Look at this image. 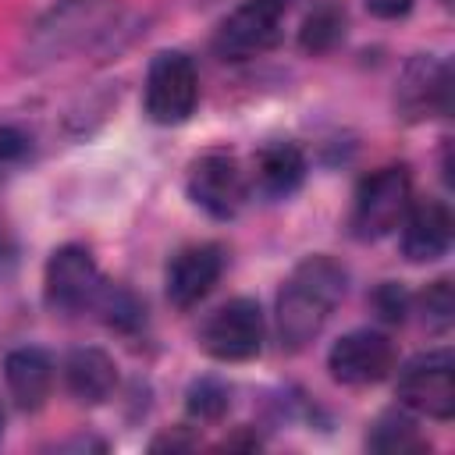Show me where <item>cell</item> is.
Segmentation results:
<instances>
[{
    "mask_svg": "<svg viewBox=\"0 0 455 455\" xmlns=\"http://www.w3.org/2000/svg\"><path fill=\"white\" fill-rule=\"evenodd\" d=\"M345 288H348V270L334 256H323V252L306 256L277 291L281 345L291 352L309 345L323 331L338 302L345 299Z\"/></svg>",
    "mask_w": 455,
    "mask_h": 455,
    "instance_id": "1",
    "label": "cell"
},
{
    "mask_svg": "<svg viewBox=\"0 0 455 455\" xmlns=\"http://www.w3.org/2000/svg\"><path fill=\"white\" fill-rule=\"evenodd\" d=\"M409 203H412V174H409V167H402V164L380 167V171H373L370 178L359 181L355 199H352L348 228H352V235L359 242H377V238L391 235L402 224Z\"/></svg>",
    "mask_w": 455,
    "mask_h": 455,
    "instance_id": "2",
    "label": "cell"
},
{
    "mask_svg": "<svg viewBox=\"0 0 455 455\" xmlns=\"http://www.w3.org/2000/svg\"><path fill=\"white\" fill-rule=\"evenodd\" d=\"M142 103H146V117L153 124L188 121L199 103V71H196L192 57L181 50H160L149 60Z\"/></svg>",
    "mask_w": 455,
    "mask_h": 455,
    "instance_id": "3",
    "label": "cell"
},
{
    "mask_svg": "<svg viewBox=\"0 0 455 455\" xmlns=\"http://www.w3.org/2000/svg\"><path fill=\"white\" fill-rule=\"evenodd\" d=\"M291 0H242L217 28L213 50L224 60H249L274 50L284 36Z\"/></svg>",
    "mask_w": 455,
    "mask_h": 455,
    "instance_id": "4",
    "label": "cell"
},
{
    "mask_svg": "<svg viewBox=\"0 0 455 455\" xmlns=\"http://www.w3.org/2000/svg\"><path fill=\"white\" fill-rule=\"evenodd\" d=\"M267 320L256 299H231L217 306L199 327V348L217 363H245L259 355Z\"/></svg>",
    "mask_w": 455,
    "mask_h": 455,
    "instance_id": "5",
    "label": "cell"
},
{
    "mask_svg": "<svg viewBox=\"0 0 455 455\" xmlns=\"http://www.w3.org/2000/svg\"><path fill=\"white\" fill-rule=\"evenodd\" d=\"M398 402L409 412L430 419H451L455 412V359L448 348L423 352L409 359L398 373Z\"/></svg>",
    "mask_w": 455,
    "mask_h": 455,
    "instance_id": "6",
    "label": "cell"
},
{
    "mask_svg": "<svg viewBox=\"0 0 455 455\" xmlns=\"http://www.w3.org/2000/svg\"><path fill=\"white\" fill-rule=\"evenodd\" d=\"M185 188L196 206H203L217 220H231L249 196V174L228 149H210L188 164Z\"/></svg>",
    "mask_w": 455,
    "mask_h": 455,
    "instance_id": "7",
    "label": "cell"
},
{
    "mask_svg": "<svg viewBox=\"0 0 455 455\" xmlns=\"http://www.w3.org/2000/svg\"><path fill=\"white\" fill-rule=\"evenodd\" d=\"M100 291H103V277L85 245L53 249L43 270V295L53 313H82L96 306Z\"/></svg>",
    "mask_w": 455,
    "mask_h": 455,
    "instance_id": "8",
    "label": "cell"
},
{
    "mask_svg": "<svg viewBox=\"0 0 455 455\" xmlns=\"http://www.w3.org/2000/svg\"><path fill=\"white\" fill-rule=\"evenodd\" d=\"M327 370L338 384L370 387L395 370V341L384 331L359 327L341 334L327 352Z\"/></svg>",
    "mask_w": 455,
    "mask_h": 455,
    "instance_id": "9",
    "label": "cell"
},
{
    "mask_svg": "<svg viewBox=\"0 0 455 455\" xmlns=\"http://www.w3.org/2000/svg\"><path fill=\"white\" fill-rule=\"evenodd\" d=\"M224 263L228 259H224V249L217 242H196V245L178 249L167 263V274H164L171 306L192 309L196 302H203L213 291V284L220 281Z\"/></svg>",
    "mask_w": 455,
    "mask_h": 455,
    "instance_id": "10",
    "label": "cell"
},
{
    "mask_svg": "<svg viewBox=\"0 0 455 455\" xmlns=\"http://www.w3.org/2000/svg\"><path fill=\"white\" fill-rule=\"evenodd\" d=\"M398 228H402V252L412 263L441 259L451 249L455 220L444 199H412Z\"/></svg>",
    "mask_w": 455,
    "mask_h": 455,
    "instance_id": "11",
    "label": "cell"
},
{
    "mask_svg": "<svg viewBox=\"0 0 455 455\" xmlns=\"http://www.w3.org/2000/svg\"><path fill=\"white\" fill-rule=\"evenodd\" d=\"M448 92H451L448 64L437 57H412L398 78L395 100L409 121H423L434 114H448Z\"/></svg>",
    "mask_w": 455,
    "mask_h": 455,
    "instance_id": "12",
    "label": "cell"
},
{
    "mask_svg": "<svg viewBox=\"0 0 455 455\" xmlns=\"http://www.w3.org/2000/svg\"><path fill=\"white\" fill-rule=\"evenodd\" d=\"M4 384L21 409H39L53 391V359L32 345L14 348L4 359Z\"/></svg>",
    "mask_w": 455,
    "mask_h": 455,
    "instance_id": "13",
    "label": "cell"
},
{
    "mask_svg": "<svg viewBox=\"0 0 455 455\" xmlns=\"http://www.w3.org/2000/svg\"><path fill=\"white\" fill-rule=\"evenodd\" d=\"M302 178H306L302 149L295 142H267L252 160L249 185H256L267 199H284L302 185Z\"/></svg>",
    "mask_w": 455,
    "mask_h": 455,
    "instance_id": "14",
    "label": "cell"
},
{
    "mask_svg": "<svg viewBox=\"0 0 455 455\" xmlns=\"http://www.w3.org/2000/svg\"><path fill=\"white\" fill-rule=\"evenodd\" d=\"M64 384L78 402H103L117 384V366L103 348H75L64 359Z\"/></svg>",
    "mask_w": 455,
    "mask_h": 455,
    "instance_id": "15",
    "label": "cell"
},
{
    "mask_svg": "<svg viewBox=\"0 0 455 455\" xmlns=\"http://www.w3.org/2000/svg\"><path fill=\"white\" fill-rule=\"evenodd\" d=\"M341 36H345V11L331 0H323L306 14L299 43H302L306 53H327L331 46L341 43Z\"/></svg>",
    "mask_w": 455,
    "mask_h": 455,
    "instance_id": "16",
    "label": "cell"
},
{
    "mask_svg": "<svg viewBox=\"0 0 455 455\" xmlns=\"http://www.w3.org/2000/svg\"><path fill=\"white\" fill-rule=\"evenodd\" d=\"M366 444H370L373 451H387V455L398 451V455H402V451H416V448H423L427 441L419 437L416 423H412L405 412H384V416L370 427Z\"/></svg>",
    "mask_w": 455,
    "mask_h": 455,
    "instance_id": "17",
    "label": "cell"
},
{
    "mask_svg": "<svg viewBox=\"0 0 455 455\" xmlns=\"http://www.w3.org/2000/svg\"><path fill=\"white\" fill-rule=\"evenodd\" d=\"M231 405V387L217 377H199L192 387H188V412L203 423H213L228 412Z\"/></svg>",
    "mask_w": 455,
    "mask_h": 455,
    "instance_id": "18",
    "label": "cell"
},
{
    "mask_svg": "<svg viewBox=\"0 0 455 455\" xmlns=\"http://www.w3.org/2000/svg\"><path fill=\"white\" fill-rule=\"evenodd\" d=\"M451 313H455V299H451V281H434L427 291H423V316L430 327H448L451 323Z\"/></svg>",
    "mask_w": 455,
    "mask_h": 455,
    "instance_id": "19",
    "label": "cell"
},
{
    "mask_svg": "<svg viewBox=\"0 0 455 455\" xmlns=\"http://www.w3.org/2000/svg\"><path fill=\"white\" fill-rule=\"evenodd\" d=\"M409 306H412L409 291H405L402 284H395V281H384V284L373 291V309H377V316L387 320V323H402L405 313H409Z\"/></svg>",
    "mask_w": 455,
    "mask_h": 455,
    "instance_id": "20",
    "label": "cell"
},
{
    "mask_svg": "<svg viewBox=\"0 0 455 455\" xmlns=\"http://www.w3.org/2000/svg\"><path fill=\"white\" fill-rule=\"evenodd\" d=\"M28 153V135L14 124H0V160H21Z\"/></svg>",
    "mask_w": 455,
    "mask_h": 455,
    "instance_id": "21",
    "label": "cell"
},
{
    "mask_svg": "<svg viewBox=\"0 0 455 455\" xmlns=\"http://www.w3.org/2000/svg\"><path fill=\"white\" fill-rule=\"evenodd\" d=\"M363 4H366V11L377 14V18H402V14L412 11L416 0H363Z\"/></svg>",
    "mask_w": 455,
    "mask_h": 455,
    "instance_id": "22",
    "label": "cell"
},
{
    "mask_svg": "<svg viewBox=\"0 0 455 455\" xmlns=\"http://www.w3.org/2000/svg\"><path fill=\"white\" fill-rule=\"evenodd\" d=\"M0 434H4V409H0Z\"/></svg>",
    "mask_w": 455,
    "mask_h": 455,
    "instance_id": "23",
    "label": "cell"
}]
</instances>
